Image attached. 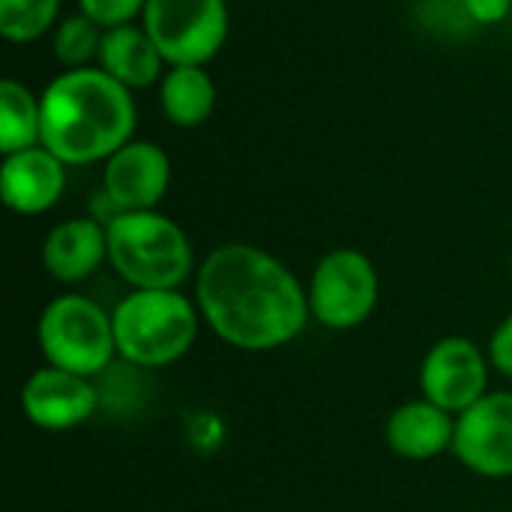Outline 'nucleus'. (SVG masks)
Wrapping results in <instances>:
<instances>
[{
  "instance_id": "7",
  "label": "nucleus",
  "mask_w": 512,
  "mask_h": 512,
  "mask_svg": "<svg viewBox=\"0 0 512 512\" xmlns=\"http://www.w3.org/2000/svg\"><path fill=\"white\" fill-rule=\"evenodd\" d=\"M144 30L168 66H207L228 42V0H147Z\"/></svg>"
},
{
  "instance_id": "15",
  "label": "nucleus",
  "mask_w": 512,
  "mask_h": 512,
  "mask_svg": "<svg viewBox=\"0 0 512 512\" xmlns=\"http://www.w3.org/2000/svg\"><path fill=\"white\" fill-rule=\"evenodd\" d=\"M96 66L105 69L111 78H117L132 93L159 84L168 69L162 51L156 48V42L150 39V33L144 30L141 21L105 30Z\"/></svg>"
},
{
  "instance_id": "22",
  "label": "nucleus",
  "mask_w": 512,
  "mask_h": 512,
  "mask_svg": "<svg viewBox=\"0 0 512 512\" xmlns=\"http://www.w3.org/2000/svg\"><path fill=\"white\" fill-rule=\"evenodd\" d=\"M465 15L471 18V24L480 27H492L501 24L512 12V0H459Z\"/></svg>"
},
{
  "instance_id": "21",
  "label": "nucleus",
  "mask_w": 512,
  "mask_h": 512,
  "mask_svg": "<svg viewBox=\"0 0 512 512\" xmlns=\"http://www.w3.org/2000/svg\"><path fill=\"white\" fill-rule=\"evenodd\" d=\"M486 354H489L492 369L512 381V312L507 318H501V324L492 330Z\"/></svg>"
},
{
  "instance_id": "17",
  "label": "nucleus",
  "mask_w": 512,
  "mask_h": 512,
  "mask_svg": "<svg viewBox=\"0 0 512 512\" xmlns=\"http://www.w3.org/2000/svg\"><path fill=\"white\" fill-rule=\"evenodd\" d=\"M42 144V99L18 78L0 81V153Z\"/></svg>"
},
{
  "instance_id": "1",
  "label": "nucleus",
  "mask_w": 512,
  "mask_h": 512,
  "mask_svg": "<svg viewBox=\"0 0 512 512\" xmlns=\"http://www.w3.org/2000/svg\"><path fill=\"white\" fill-rule=\"evenodd\" d=\"M192 297L204 327L246 354L279 351L312 321L306 285L282 258L255 243H222L207 252Z\"/></svg>"
},
{
  "instance_id": "11",
  "label": "nucleus",
  "mask_w": 512,
  "mask_h": 512,
  "mask_svg": "<svg viewBox=\"0 0 512 512\" xmlns=\"http://www.w3.org/2000/svg\"><path fill=\"white\" fill-rule=\"evenodd\" d=\"M99 408V390L93 378L42 366L21 387V414L39 432H72L84 426Z\"/></svg>"
},
{
  "instance_id": "12",
  "label": "nucleus",
  "mask_w": 512,
  "mask_h": 512,
  "mask_svg": "<svg viewBox=\"0 0 512 512\" xmlns=\"http://www.w3.org/2000/svg\"><path fill=\"white\" fill-rule=\"evenodd\" d=\"M66 168L69 165L42 144L3 156L0 165L3 204L18 216H42L54 210L66 192Z\"/></svg>"
},
{
  "instance_id": "9",
  "label": "nucleus",
  "mask_w": 512,
  "mask_h": 512,
  "mask_svg": "<svg viewBox=\"0 0 512 512\" xmlns=\"http://www.w3.org/2000/svg\"><path fill=\"white\" fill-rule=\"evenodd\" d=\"M456 462L483 480H512V390H489L456 417Z\"/></svg>"
},
{
  "instance_id": "3",
  "label": "nucleus",
  "mask_w": 512,
  "mask_h": 512,
  "mask_svg": "<svg viewBox=\"0 0 512 512\" xmlns=\"http://www.w3.org/2000/svg\"><path fill=\"white\" fill-rule=\"evenodd\" d=\"M108 264L129 291H180L198 273L183 225L159 210L117 213L108 225Z\"/></svg>"
},
{
  "instance_id": "18",
  "label": "nucleus",
  "mask_w": 512,
  "mask_h": 512,
  "mask_svg": "<svg viewBox=\"0 0 512 512\" xmlns=\"http://www.w3.org/2000/svg\"><path fill=\"white\" fill-rule=\"evenodd\" d=\"M102 36L105 30L84 15L81 9L63 15L57 27L51 30V54L63 69H84L96 66L99 51H102Z\"/></svg>"
},
{
  "instance_id": "13",
  "label": "nucleus",
  "mask_w": 512,
  "mask_h": 512,
  "mask_svg": "<svg viewBox=\"0 0 512 512\" xmlns=\"http://www.w3.org/2000/svg\"><path fill=\"white\" fill-rule=\"evenodd\" d=\"M39 258L54 282H87L102 264H108V228L96 216L63 219L45 234Z\"/></svg>"
},
{
  "instance_id": "19",
  "label": "nucleus",
  "mask_w": 512,
  "mask_h": 512,
  "mask_svg": "<svg viewBox=\"0 0 512 512\" xmlns=\"http://www.w3.org/2000/svg\"><path fill=\"white\" fill-rule=\"evenodd\" d=\"M60 18V0H0V36L12 45L51 36Z\"/></svg>"
},
{
  "instance_id": "2",
  "label": "nucleus",
  "mask_w": 512,
  "mask_h": 512,
  "mask_svg": "<svg viewBox=\"0 0 512 512\" xmlns=\"http://www.w3.org/2000/svg\"><path fill=\"white\" fill-rule=\"evenodd\" d=\"M39 99L42 147L72 168L108 162L135 138V93L99 66L60 69Z\"/></svg>"
},
{
  "instance_id": "8",
  "label": "nucleus",
  "mask_w": 512,
  "mask_h": 512,
  "mask_svg": "<svg viewBox=\"0 0 512 512\" xmlns=\"http://www.w3.org/2000/svg\"><path fill=\"white\" fill-rule=\"evenodd\" d=\"M489 375L486 348L468 336H444L423 354L417 381L423 399L459 417L489 393Z\"/></svg>"
},
{
  "instance_id": "5",
  "label": "nucleus",
  "mask_w": 512,
  "mask_h": 512,
  "mask_svg": "<svg viewBox=\"0 0 512 512\" xmlns=\"http://www.w3.org/2000/svg\"><path fill=\"white\" fill-rule=\"evenodd\" d=\"M36 345L48 366L96 378L117 357L111 312L84 294H60L39 312Z\"/></svg>"
},
{
  "instance_id": "4",
  "label": "nucleus",
  "mask_w": 512,
  "mask_h": 512,
  "mask_svg": "<svg viewBox=\"0 0 512 512\" xmlns=\"http://www.w3.org/2000/svg\"><path fill=\"white\" fill-rule=\"evenodd\" d=\"M117 357L138 369L180 363L198 342L201 312L195 297L180 291H129L111 309Z\"/></svg>"
},
{
  "instance_id": "16",
  "label": "nucleus",
  "mask_w": 512,
  "mask_h": 512,
  "mask_svg": "<svg viewBox=\"0 0 512 512\" xmlns=\"http://www.w3.org/2000/svg\"><path fill=\"white\" fill-rule=\"evenodd\" d=\"M159 87V108L177 129L204 126L219 105V84L207 66H168Z\"/></svg>"
},
{
  "instance_id": "20",
  "label": "nucleus",
  "mask_w": 512,
  "mask_h": 512,
  "mask_svg": "<svg viewBox=\"0 0 512 512\" xmlns=\"http://www.w3.org/2000/svg\"><path fill=\"white\" fill-rule=\"evenodd\" d=\"M147 0H78V9L90 15L102 30L141 21Z\"/></svg>"
},
{
  "instance_id": "14",
  "label": "nucleus",
  "mask_w": 512,
  "mask_h": 512,
  "mask_svg": "<svg viewBox=\"0 0 512 512\" xmlns=\"http://www.w3.org/2000/svg\"><path fill=\"white\" fill-rule=\"evenodd\" d=\"M453 441L456 417L423 396L393 408L384 423V444L405 462H432L444 453H453Z\"/></svg>"
},
{
  "instance_id": "6",
  "label": "nucleus",
  "mask_w": 512,
  "mask_h": 512,
  "mask_svg": "<svg viewBox=\"0 0 512 512\" xmlns=\"http://www.w3.org/2000/svg\"><path fill=\"white\" fill-rule=\"evenodd\" d=\"M306 294L318 327L330 333H351L375 315L381 300V273L363 249L339 246L318 258L306 282Z\"/></svg>"
},
{
  "instance_id": "10",
  "label": "nucleus",
  "mask_w": 512,
  "mask_h": 512,
  "mask_svg": "<svg viewBox=\"0 0 512 512\" xmlns=\"http://www.w3.org/2000/svg\"><path fill=\"white\" fill-rule=\"evenodd\" d=\"M171 189V156L150 138H132L102 162V195L117 213L159 210Z\"/></svg>"
}]
</instances>
